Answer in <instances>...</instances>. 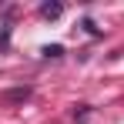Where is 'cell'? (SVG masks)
Returning a JSON list of instances; mask_svg holds the SVG:
<instances>
[{"label": "cell", "mask_w": 124, "mask_h": 124, "mask_svg": "<svg viewBox=\"0 0 124 124\" xmlns=\"http://www.w3.org/2000/svg\"><path fill=\"white\" fill-rule=\"evenodd\" d=\"M64 14V3H40V17H47V20H54V17H61Z\"/></svg>", "instance_id": "obj_1"}, {"label": "cell", "mask_w": 124, "mask_h": 124, "mask_svg": "<svg viewBox=\"0 0 124 124\" xmlns=\"http://www.w3.org/2000/svg\"><path fill=\"white\" fill-rule=\"evenodd\" d=\"M44 54H47V57H61L64 47H61V44H50V47H44Z\"/></svg>", "instance_id": "obj_2"}]
</instances>
